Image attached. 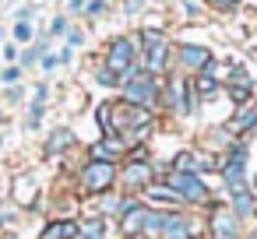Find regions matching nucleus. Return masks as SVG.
Returning <instances> with one entry per match:
<instances>
[{
    "mask_svg": "<svg viewBox=\"0 0 257 239\" xmlns=\"http://www.w3.org/2000/svg\"><path fill=\"white\" fill-rule=\"evenodd\" d=\"M204 11V0H187V15H201Z\"/></svg>",
    "mask_w": 257,
    "mask_h": 239,
    "instance_id": "obj_37",
    "label": "nucleus"
},
{
    "mask_svg": "<svg viewBox=\"0 0 257 239\" xmlns=\"http://www.w3.org/2000/svg\"><path fill=\"white\" fill-rule=\"evenodd\" d=\"M0 148H4V137H0Z\"/></svg>",
    "mask_w": 257,
    "mask_h": 239,
    "instance_id": "obj_44",
    "label": "nucleus"
},
{
    "mask_svg": "<svg viewBox=\"0 0 257 239\" xmlns=\"http://www.w3.org/2000/svg\"><path fill=\"white\" fill-rule=\"evenodd\" d=\"M166 186L187 200V204H211V190L201 176H183V172H166Z\"/></svg>",
    "mask_w": 257,
    "mask_h": 239,
    "instance_id": "obj_2",
    "label": "nucleus"
},
{
    "mask_svg": "<svg viewBox=\"0 0 257 239\" xmlns=\"http://www.w3.org/2000/svg\"><path fill=\"white\" fill-rule=\"evenodd\" d=\"M102 11H106V0H92V4H85V15L88 18H99Z\"/></svg>",
    "mask_w": 257,
    "mask_h": 239,
    "instance_id": "obj_29",
    "label": "nucleus"
},
{
    "mask_svg": "<svg viewBox=\"0 0 257 239\" xmlns=\"http://www.w3.org/2000/svg\"><path fill=\"white\" fill-rule=\"evenodd\" d=\"M138 204H141V200H138V197H131V193H127V197H106V200H102V207H106L109 214H116V218H120V214H127V211H131V207H138Z\"/></svg>",
    "mask_w": 257,
    "mask_h": 239,
    "instance_id": "obj_20",
    "label": "nucleus"
},
{
    "mask_svg": "<svg viewBox=\"0 0 257 239\" xmlns=\"http://www.w3.org/2000/svg\"><path fill=\"white\" fill-rule=\"evenodd\" d=\"M176 57H180V64L187 67V71H204L215 57H211V50H204V46H194V43H180L176 46Z\"/></svg>",
    "mask_w": 257,
    "mask_h": 239,
    "instance_id": "obj_9",
    "label": "nucleus"
},
{
    "mask_svg": "<svg viewBox=\"0 0 257 239\" xmlns=\"http://www.w3.org/2000/svg\"><path fill=\"white\" fill-rule=\"evenodd\" d=\"M43 53H46V43L39 39V43H36L32 50H25V57H22V67H32L36 60H43Z\"/></svg>",
    "mask_w": 257,
    "mask_h": 239,
    "instance_id": "obj_24",
    "label": "nucleus"
},
{
    "mask_svg": "<svg viewBox=\"0 0 257 239\" xmlns=\"http://www.w3.org/2000/svg\"><path fill=\"white\" fill-rule=\"evenodd\" d=\"M134 239H148V235H134Z\"/></svg>",
    "mask_w": 257,
    "mask_h": 239,
    "instance_id": "obj_43",
    "label": "nucleus"
},
{
    "mask_svg": "<svg viewBox=\"0 0 257 239\" xmlns=\"http://www.w3.org/2000/svg\"><path fill=\"white\" fill-rule=\"evenodd\" d=\"M46 95H50V88H46V85H36V102H32V106H43Z\"/></svg>",
    "mask_w": 257,
    "mask_h": 239,
    "instance_id": "obj_36",
    "label": "nucleus"
},
{
    "mask_svg": "<svg viewBox=\"0 0 257 239\" xmlns=\"http://www.w3.org/2000/svg\"><path fill=\"white\" fill-rule=\"evenodd\" d=\"M218 169V158L197 151V148H187L173 158V172H183V176H201V172H215Z\"/></svg>",
    "mask_w": 257,
    "mask_h": 239,
    "instance_id": "obj_6",
    "label": "nucleus"
},
{
    "mask_svg": "<svg viewBox=\"0 0 257 239\" xmlns=\"http://www.w3.org/2000/svg\"><path fill=\"white\" fill-rule=\"evenodd\" d=\"M145 155H148L145 148H134V151H131V158H134V162H145Z\"/></svg>",
    "mask_w": 257,
    "mask_h": 239,
    "instance_id": "obj_42",
    "label": "nucleus"
},
{
    "mask_svg": "<svg viewBox=\"0 0 257 239\" xmlns=\"http://www.w3.org/2000/svg\"><path fill=\"white\" fill-rule=\"evenodd\" d=\"M15 39H18V43H29V39H32V25H29V22H18V25H15Z\"/></svg>",
    "mask_w": 257,
    "mask_h": 239,
    "instance_id": "obj_27",
    "label": "nucleus"
},
{
    "mask_svg": "<svg viewBox=\"0 0 257 239\" xmlns=\"http://www.w3.org/2000/svg\"><path fill=\"white\" fill-rule=\"evenodd\" d=\"M229 99H232L236 106H243V102L250 99V88H229Z\"/></svg>",
    "mask_w": 257,
    "mask_h": 239,
    "instance_id": "obj_30",
    "label": "nucleus"
},
{
    "mask_svg": "<svg viewBox=\"0 0 257 239\" xmlns=\"http://www.w3.org/2000/svg\"><path fill=\"white\" fill-rule=\"evenodd\" d=\"M218 88H222V85H218L215 78H208V74H201V78L194 81V88H190V92H194V95H197V99L204 102V99H211V95H215Z\"/></svg>",
    "mask_w": 257,
    "mask_h": 239,
    "instance_id": "obj_23",
    "label": "nucleus"
},
{
    "mask_svg": "<svg viewBox=\"0 0 257 239\" xmlns=\"http://www.w3.org/2000/svg\"><path fill=\"white\" fill-rule=\"evenodd\" d=\"M120 179H123L131 190H145L148 179H152V165H148V162H131V165L120 172Z\"/></svg>",
    "mask_w": 257,
    "mask_h": 239,
    "instance_id": "obj_12",
    "label": "nucleus"
},
{
    "mask_svg": "<svg viewBox=\"0 0 257 239\" xmlns=\"http://www.w3.org/2000/svg\"><path fill=\"white\" fill-rule=\"evenodd\" d=\"M166 106H169L173 113H190V109H194V102H190V85H187V78L173 74V81L166 85Z\"/></svg>",
    "mask_w": 257,
    "mask_h": 239,
    "instance_id": "obj_8",
    "label": "nucleus"
},
{
    "mask_svg": "<svg viewBox=\"0 0 257 239\" xmlns=\"http://www.w3.org/2000/svg\"><path fill=\"white\" fill-rule=\"evenodd\" d=\"M67 43H71V50H74V46H81V43H85V36H81L78 29H67Z\"/></svg>",
    "mask_w": 257,
    "mask_h": 239,
    "instance_id": "obj_35",
    "label": "nucleus"
},
{
    "mask_svg": "<svg viewBox=\"0 0 257 239\" xmlns=\"http://www.w3.org/2000/svg\"><path fill=\"white\" fill-rule=\"evenodd\" d=\"M39 123H43V106H32V109H29V120H25V127H29V130H36Z\"/></svg>",
    "mask_w": 257,
    "mask_h": 239,
    "instance_id": "obj_28",
    "label": "nucleus"
},
{
    "mask_svg": "<svg viewBox=\"0 0 257 239\" xmlns=\"http://www.w3.org/2000/svg\"><path fill=\"white\" fill-rule=\"evenodd\" d=\"M166 214H169V211H152V207H148V211H145V221H141V235H148V232H152V235H155V232L162 235Z\"/></svg>",
    "mask_w": 257,
    "mask_h": 239,
    "instance_id": "obj_21",
    "label": "nucleus"
},
{
    "mask_svg": "<svg viewBox=\"0 0 257 239\" xmlns=\"http://www.w3.org/2000/svg\"><path fill=\"white\" fill-rule=\"evenodd\" d=\"M64 32H67V18H64V15H57V18H53V29H50V36H64Z\"/></svg>",
    "mask_w": 257,
    "mask_h": 239,
    "instance_id": "obj_31",
    "label": "nucleus"
},
{
    "mask_svg": "<svg viewBox=\"0 0 257 239\" xmlns=\"http://www.w3.org/2000/svg\"><path fill=\"white\" fill-rule=\"evenodd\" d=\"M145 200H148V204H162V207H180V204H183L166 183H159V186H145Z\"/></svg>",
    "mask_w": 257,
    "mask_h": 239,
    "instance_id": "obj_16",
    "label": "nucleus"
},
{
    "mask_svg": "<svg viewBox=\"0 0 257 239\" xmlns=\"http://www.w3.org/2000/svg\"><path fill=\"white\" fill-rule=\"evenodd\" d=\"M229 88H250V74L243 67H232L229 71Z\"/></svg>",
    "mask_w": 257,
    "mask_h": 239,
    "instance_id": "obj_25",
    "label": "nucleus"
},
{
    "mask_svg": "<svg viewBox=\"0 0 257 239\" xmlns=\"http://www.w3.org/2000/svg\"><path fill=\"white\" fill-rule=\"evenodd\" d=\"M229 211H232L236 218H246V214H253V211H257V204H253V190H239V193H232V204H229Z\"/></svg>",
    "mask_w": 257,
    "mask_h": 239,
    "instance_id": "obj_18",
    "label": "nucleus"
},
{
    "mask_svg": "<svg viewBox=\"0 0 257 239\" xmlns=\"http://www.w3.org/2000/svg\"><path fill=\"white\" fill-rule=\"evenodd\" d=\"M39 64H43V71H57V67H60V60H57V53H46V57H43Z\"/></svg>",
    "mask_w": 257,
    "mask_h": 239,
    "instance_id": "obj_32",
    "label": "nucleus"
},
{
    "mask_svg": "<svg viewBox=\"0 0 257 239\" xmlns=\"http://www.w3.org/2000/svg\"><path fill=\"white\" fill-rule=\"evenodd\" d=\"M78 179H81V186H85L88 193H106V190L116 183V165H109V162H92V158H88V165L78 172Z\"/></svg>",
    "mask_w": 257,
    "mask_h": 239,
    "instance_id": "obj_5",
    "label": "nucleus"
},
{
    "mask_svg": "<svg viewBox=\"0 0 257 239\" xmlns=\"http://www.w3.org/2000/svg\"><path fill=\"white\" fill-rule=\"evenodd\" d=\"M190 235H194V225L183 214L169 211L166 214V225H162V239H190Z\"/></svg>",
    "mask_w": 257,
    "mask_h": 239,
    "instance_id": "obj_13",
    "label": "nucleus"
},
{
    "mask_svg": "<svg viewBox=\"0 0 257 239\" xmlns=\"http://www.w3.org/2000/svg\"><path fill=\"white\" fill-rule=\"evenodd\" d=\"M99 85H120V78H116L113 71H106V67H102V71H99Z\"/></svg>",
    "mask_w": 257,
    "mask_h": 239,
    "instance_id": "obj_33",
    "label": "nucleus"
},
{
    "mask_svg": "<svg viewBox=\"0 0 257 239\" xmlns=\"http://www.w3.org/2000/svg\"><path fill=\"white\" fill-rule=\"evenodd\" d=\"M22 78V67H4V81H18Z\"/></svg>",
    "mask_w": 257,
    "mask_h": 239,
    "instance_id": "obj_38",
    "label": "nucleus"
},
{
    "mask_svg": "<svg viewBox=\"0 0 257 239\" xmlns=\"http://www.w3.org/2000/svg\"><path fill=\"white\" fill-rule=\"evenodd\" d=\"M127 151V144L120 141V137H102V141H95L92 144V162H109V165H116V158Z\"/></svg>",
    "mask_w": 257,
    "mask_h": 239,
    "instance_id": "obj_10",
    "label": "nucleus"
},
{
    "mask_svg": "<svg viewBox=\"0 0 257 239\" xmlns=\"http://www.w3.org/2000/svg\"><path fill=\"white\" fill-rule=\"evenodd\" d=\"M190 239H197V235H190Z\"/></svg>",
    "mask_w": 257,
    "mask_h": 239,
    "instance_id": "obj_47",
    "label": "nucleus"
},
{
    "mask_svg": "<svg viewBox=\"0 0 257 239\" xmlns=\"http://www.w3.org/2000/svg\"><path fill=\"white\" fill-rule=\"evenodd\" d=\"M169 53H173V50H169V43L162 39L159 46H152V50L145 53V60H141V67H145L148 74H155V78H159L162 71H169Z\"/></svg>",
    "mask_w": 257,
    "mask_h": 239,
    "instance_id": "obj_11",
    "label": "nucleus"
},
{
    "mask_svg": "<svg viewBox=\"0 0 257 239\" xmlns=\"http://www.w3.org/2000/svg\"><path fill=\"white\" fill-rule=\"evenodd\" d=\"M138 60H141V57H138V46H134V39H127V36L113 39V43H109V50H106V71H113L116 78H120V74H127Z\"/></svg>",
    "mask_w": 257,
    "mask_h": 239,
    "instance_id": "obj_3",
    "label": "nucleus"
},
{
    "mask_svg": "<svg viewBox=\"0 0 257 239\" xmlns=\"http://www.w3.org/2000/svg\"><path fill=\"white\" fill-rule=\"evenodd\" d=\"M15 57H18V50H15V46L8 43V46H4V60H15Z\"/></svg>",
    "mask_w": 257,
    "mask_h": 239,
    "instance_id": "obj_40",
    "label": "nucleus"
},
{
    "mask_svg": "<svg viewBox=\"0 0 257 239\" xmlns=\"http://www.w3.org/2000/svg\"><path fill=\"white\" fill-rule=\"evenodd\" d=\"M145 211H148V207H145V204H138V207H131L127 214H120V232H123V235H131V239H134V235H141Z\"/></svg>",
    "mask_w": 257,
    "mask_h": 239,
    "instance_id": "obj_17",
    "label": "nucleus"
},
{
    "mask_svg": "<svg viewBox=\"0 0 257 239\" xmlns=\"http://www.w3.org/2000/svg\"><path fill=\"white\" fill-rule=\"evenodd\" d=\"M39 239H78V221L74 218H57V221H50L46 228H43V235Z\"/></svg>",
    "mask_w": 257,
    "mask_h": 239,
    "instance_id": "obj_15",
    "label": "nucleus"
},
{
    "mask_svg": "<svg viewBox=\"0 0 257 239\" xmlns=\"http://www.w3.org/2000/svg\"><path fill=\"white\" fill-rule=\"evenodd\" d=\"M71 144H74V134H71L67 127H57V130L46 137V155H50V158L67 155V151H71Z\"/></svg>",
    "mask_w": 257,
    "mask_h": 239,
    "instance_id": "obj_14",
    "label": "nucleus"
},
{
    "mask_svg": "<svg viewBox=\"0 0 257 239\" xmlns=\"http://www.w3.org/2000/svg\"><path fill=\"white\" fill-rule=\"evenodd\" d=\"M225 130H229V134H243V130H257V106H253V109H246V113H239V116H232Z\"/></svg>",
    "mask_w": 257,
    "mask_h": 239,
    "instance_id": "obj_19",
    "label": "nucleus"
},
{
    "mask_svg": "<svg viewBox=\"0 0 257 239\" xmlns=\"http://www.w3.org/2000/svg\"><path fill=\"white\" fill-rule=\"evenodd\" d=\"M120 88H123V102H127V106H138V109H152V106L162 99V85H159V78L148 74V71H138V74H134L131 81H123Z\"/></svg>",
    "mask_w": 257,
    "mask_h": 239,
    "instance_id": "obj_1",
    "label": "nucleus"
},
{
    "mask_svg": "<svg viewBox=\"0 0 257 239\" xmlns=\"http://www.w3.org/2000/svg\"><path fill=\"white\" fill-rule=\"evenodd\" d=\"M78 235H81V239H106V225H102V218L78 221Z\"/></svg>",
    "mask_w": 257,
    "mask_h": 239,
    "instance_id": "obj_22",
    "label": "nucleus"
},
{
    "mask_svg": "<svg viewBox=\"0 0 257 239\" xmlns=\"http://www.w3.org/2000/svg\"><path fill=\"white\" fill-rule=\"evenodd\" d=\"M208 228L215 232V239H239V218L229 211V204H208Z\"/></svg>",
    "mask_w": 257,
    "mask_h": 239,
    "instance_id": "obj_7",
    "label": "nucleus"
},
{
    "mask_svg": "<svg viewBox=\"0 0 257 239\" xmlns=\"http://www.w3.org/2000/svg\"><path fill=\"white\" fill-rule=\"evenodd\" d=\"M218 172H222V179H225V186H229L232 193L246 190V148H243V144L229 148V158L218 162Z\"/></svg>",
    "mask_w": 257,
    "mask_h": 239,
    "instance_id": "obj_4",
    "label": "nucleus"
},
{
    "mask_svg": "<svg viewBox=\"0 0 257 239\" xmlns=\"http://www.w3.org/2000/svg\"><path fill=\"white\" fill-rule=\"evenodd\" d=\"M0 123H4V113H0Z\"/></svg>",
    "mask_w": 257,
    "mask_h": 239,
    "instance_id": "obj_46",
    "label": "nucleus"
},
{
    "mask_svg": "<svg viewBox=\"0 0 257 239\" xmlns=\"http://www.w3.org/2000/svg\"><path fill=\"white\" fill-rule=\"evenodd\" d=\"M0 39H4V29H0Z\"/></svg>",
    "mask_w": 257,
    "mask_h": 239,
    "instance_id": "obj_45",
    "label": "nucleus"
},
{
    "mask_svg": "<svg viewBox=\"0 0 257 239\" xmlns=\"http://www.w3.org/2000/svg\"><path fill=\"white\" fill-rule=\"evenodd\" d=\"M8 102H22V88H11L8 92Z\"/></svg>",
    "mask_w": 257,
    "mask_h": 239,
    "instance_id": "obj_41",
    "label": "nucleus"
},
{
    "mask_svg": "<svg viewBox=\"0 0 257 239\" xmlns=\"http://www.w3.org/2000/svg\"><path fill=\"white\" fill-rule=\"evenodd\" d=\"M67 8H71V15H81V11H85V0H71Z\"/></svg>",
    "mask_w": 257,
    "mask_h": 239,
    "instance_id": "obj_39",
    "label": "nucleus"
},
{
    "mask_svg": "<svg viewBox=\"0 0 257 239\" xmlns=\"http://www.w3.org/2000/svg\"><path fill=\"white\" fill-rule=\"evenodd\" d=\"M141 43H145V50H152V46L162 43V32H159V29H145V32H141Z\"/></svg>",
    "mask_w": 257,
    "mask_h": 239,
    "instance_id": "obj_26",
    "label": "nucleus"
},
{
    "mask_svg": "<svg viewBox=\"0 0 257 239\" xmlns=\"http://www.w3.org/2000/svg\"><path fill=\"white\" fill-rule=\"evenodd\" d=\"M208 4H211V8H218V11H232L239 0H208Z\"/></svg>",
    "mask_w": 257,
    "mask_h": 239,
    "instance_id": "obj_34",
    "label": "nucleus"
}]
</instances>
